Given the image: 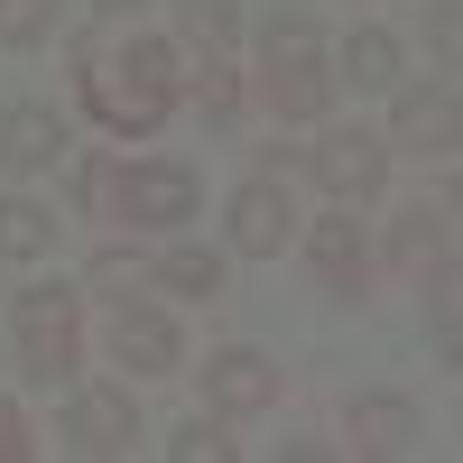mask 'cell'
Masks as SVG:
<instances>
[{"instance_id": "cell-10", "label": "cell", "mask_w": 463, "mask_h": 463, "mask_svg": "<svg viewBox=\"0 0 463 463\" xmlns=\"http://www.w3.org/2000/svg\"><path fill=\"white\" fill-rule=\"evenodd\" d=\"M343 445H353V454H408V445H417V408H408V399H353Z\"/></svg>"}, {"instance_id": "cell-7", "label": "cell", "mask_w": 463, "mask_h": 463, "mask_svg": "<svg viewBox=\"0 0 463 463\" xmlns=\"http://www.w3.org/2000/svg\"><path fill=\"white\" fill-rule=\"evenodd\" d=\"M111 362H130V371H176L185 343H176V325L158 316V306H130V297H121V316H111Z\"/></svg>"}, {"instance_id": "cell-24", "label": "cell", "mask_w": 463, "mask_h": 463, "mask_svg": "<svg viewBox=\"0 0 463 463\" xmlns=\"http://www.w3.org/2000/svg\"><path fill=\"white\" fill-rule=\"evenodd\" d=\"M102 10H139V0H102Z\"/></svg>"}, {"instance_id": "cell-21", "label": "cell", "mask_w": 463, "mask_h": 463, "mask_svg": "<svg viewBox=\"0 0 463 463\" xmlns=\"http://www.w3.org/2000/svg\"><path fill=\"white\" fill-rule=\"evenodd\" d=\"M232 28H241V19H232L222 0H195V37H204V47H232Z\"/></svg>"}, {"instance_id": "cell-5", "label": "cell", "mask_w": 463, "mask_h": 463, "mask_svg": "<svg viewBox=\"0 0 463 463\" xmlns=\"http://www.w3.org/2000/svg\"><path fill=\"white\" fill-rule=\"evenodd\" d=\"M380 176H390V139H380V130H334V139H316V185H325L334 204H371Z\"/></svg>"}, {"instance_id": "cell-13", "label": "cell", "mask_w": 463, "mask_h": 463, "mask_svg": "<svg viewBox=\"0 0 463 463\" xmlns=\"http://www.w3.org/2000/svg\"><path fill=\"white\" fill-rule=\"evenodd\" d=\"M47 158H56V111H37V102L10 111V121H0V167L28 176V167H47Z\"/></svg>"}, {"instance_id": "cell-18", "label": "cell", "mask_w": 463, "mask_h": 463, "mask_svg": "<svg viewBox=\"0 0 463 463\" xmlns=\"http://www.w3.org/2000/svg\"><path fill=\"white\" fill-rule=\"evenodd\" d=\"M47 28H56V0H0V37L10 47H37Z\"/></svg>"}, {"instance_id": "cell-8", "label": "cell", "mask_w": 463, "mask_h": 463, "mask_svg": "<svg viewBox=\"0 0 463 463\" xmlns=\"http://www.w3.org/2000/svg\"><path fill=\"white\" fill-rule=\"evenodd\" d=\"M65 436H74V454H130V436H139L130 390H84L74 417H65Z\"/></svg>"}, {"instance_id": "cell-17", "label": "cell", "mask_w": 463, "mask_h": 463, "mask_svg": "<svg viewBox=\"0 0 463 463\" xmlns=\"http://www.w3.org/2000/svg\"><path fill=\"white\" fill-rule=\"evenodd\" d=\"M158 288H176V297H222V260H213V250H167V260H158Z\"/></svg>"}, {"instance_id": "cell-23", "label": "cell", "mask_w": 463, "mask_h": 463, "mask_svg": "<svg viewBox=\"0 0 463 463\" xmlns=\"http://www.w3.org/2000/svg\"><path fill=\"white\" fill-rule=\"evenodd\" d=\"M195 93H204V111H232V102H241V93H232V74H222V65H195Z\"/></svg>"}, {"instance_id": "cell-12", "label": "cell", "mask_w": 463, "mask_h": 463, "mask_svg": "<svg viewBox=\"0 0 463 463\" xmlns=\"http://www.w3.org/2000/svg\"><path fill=\"white\" fill-rule=\"evenodd\" d=\"M399 269L417 279V269H436L445 250H454V204H417V213H399Z\"/></svg>"}, {"instance_id": "cell-9", "label": "cell", "mask_w": 463, "mask_h": 463, "mask_svg": "<svg viewBox=\"0 0 463 463\" xmlns=\"http://www.w3.org/2000/svg\"><path fill=\"white\" fill-rule=\"evenodd\" d=\"M204 399H213V408H269V399H279V362H260V353H213V362H204Z\"/></svg>"}, {"instance_id": "cell-15", "label": "cell", "mask_w": 463, "mask_h": 463, "mask_svg": "<svg viewBox=\"0 0 463 463\" xmlns=\"http://www.w3.org/2000/svg\"><path fill=\"white\" fill-rule=\"evenodd\" d=\"M399 139H417V148H454V84L408 93V102H399Z\"/></svg>"}, {"instance_id": "cell-4", "label": "cell", "mask_w": 463, "mask_h": 463, "mask_svg": "<svg viewBox=\"0 0 463 463\" xmlns=\"http://www.w3.org/2000/svg\"><path fill=\"white\" fill-rule=\"evenodd\" d=\"M10 325H19V362L28 380H74V353H84V325H74V288H28L10 306Z\"/></svg>"}, {"instance_id": "cell-19", "label": "cell", "mask_w": 463, "mask_h": 463, "mask_svg": "<svg viewBox=\"0 0 463 463\" xmlns=\"http://www.w3.org/2000/svg\"><path fill=\"white\" fill-rule=\"evenodd\" d=\"M167 454H176V463H232V436H213V427H185V436H167Z\"/></svg>"}, {"instance_id": "cell-16", "label": "cell", "mask_w": 463, "mask_h": 463, "mask_svg": "<svg viewBox=\"0 0 463 463\" xmlns=\"http://www.w3.org/2000/svg\"><path fill=\"white\" fill-rule=\"evenodd\" d=\"M343 74H353V84H399V37H390V28H353Z\"/></svg>"}, {"instance_id": "cell-3", "label": "cell", "mask_w": 463, "mask_h": 463, "mask_svg": "<svg viewBox=\"0 0 463 463\" xmlns=\"http://www.w3.org/2000/svg\"><path fill=\"white\" fill-rule=\"evenodd\" d=\"M269 111H279V121H316V111L334 102V65L316 56V28L306 19H279L269 28Z\"/></svg>"}, {"instance_id": "cell-20", "label": "cell", "mask_w": 463, "mask_h": 463, "mask_svg": "<svg viewBox=\"0 0 463 463\" xmlns=\"http://www.w3.org/2000/svg\"><path fill=\"white\" fill-rule=\"evenodd\" d=\"M37 454V436H28V417L10 408V399H0V463H28Z\"/></svg>"}, {"instance_id": "cell-11", "label": "cell", "mask_w": 463, "mask_h": 463, "mask_svg": "<svg viewBox=\"0 0 463 463\" xmlns=\"http://www.w3.org/2000/svg\"><path fill=\"white\" fill-rule=\"evenodd\" d=\"M306 250H316V279H325L334 297H353V288H362V269H371L362 232H353V213H325V222H316V241H306Z\"/></svg>"}, {"instance_id": "cell-1", "label": "cell", "mask_w": 463, "mask_h": 463, "mask_svg": "<svg viewBox=\"0 0 463 463\" xmlns=\"http://www.w3.org/2000/svg\"><path fill=\"white\" fill-rule=\"evenodd\" d=\"M176 47H158V37H139V47H121V56H84V102H93V121L102 130H121V139H148L167 121V102H176Z\"/></svg>"}, {"instance_id": "cell-2", "label": "cell", "mask_w": 463, "mask_h": 463, "mask_svg": "<svg viewBox=\"0 0 463 463\" xmlns=\"http://www.w3.org/2000/svg\"><path fill=\"white\" fill-rule=\"evenodd\" d=\"M74 185H84V204H111L121 222H139V232H167V222L195 213V176L167 167V158L158 167H84Z\"/></svg>"}, {"instance_id": "cell-14", "label": "cell", "mask_w": 463, "mask_h": 463, "mask_svg": "<svg viewBox=\"0 0 463 463\" xmlns=\"http://www.w3.org/2000/svg\"><path fill=\"white\" fill-rule=\"evenodd\" d=\"M56 241V213L28 204V195H0V260H47Z\"/></svg>"}, {"instance_id": "cell-22", "label": "cell", "mask_w": 463, "mask_h": 463, "mask_svg": "<svg viewBox=\"0 0 463 463\" xmlns=\"http://www.w3.org/2000/svg\"><path fill=\"white\" fill-rule=\"evenodd\" d=\"M93 288H102V297H130V288H139V269L111 250V260H93Z\"/></svg>"}, {"instance_id": "cell-6", "label": "cell", "mask_w": 463, "mask_h": 463, "mask_svg": "<svg viewBox=\"0 0 463 463\" xmlns=\"http://www.w3.org/2000/svg\"><path fill=\"white\" fill-rule=\"evenodd\" d=\"M279 241H288V185H279V176H250L241 195H232V250H241V260H269Z\"/></svg>"}]
</instances>
